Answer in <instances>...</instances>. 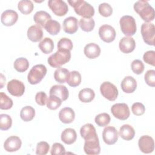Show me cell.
Returning a JSON list of instances; mask_svg holds the SVG:
<instances>
[{"label": "cell", "instance_id": "6da1fadb", "mask_svg": "<svg viewBox=\"0 0 155 155\" xmlns=\"http://www.w3.org/2000/svg\"><path fill=\"white\" fill-rule=\"evenodd\" d=\"M68 3L74 8L75 13L83 18H91L94 15L93 7L84 0L68 1Z\"/></svg>", "mask_w": 155, "mask_h": 155}, {"label": "cell", "instance_id": "7a4b0ae2", "mask_svg": "<svg viewBox=\"0 0 155 155\" xmlns=\"http://www.w3.org/2000/svg\"><path fill=\"white\" fill-rule=\"evenodd\" d=\"M134 10L146 22H150L154 19V10L146 1L140 0L136 2Z\"/></svg>", "mask_w": 155, "mask_h": 155}, {"label": "cell", "instance_id": "3957f363", "mask_svg": "<svg viewBox=\"0 0 155 155\" xmlns=\"http://www.w3.org/2000/svg\"><path fill=\"white\" fill-rule=\"evenodd\" d=\"M71 59V53L68 50H58L48 58L47 62L53 68H59L62 65L67 63Z\"/></svg>", "mask_w": 155, "mask_h": 155}, {"label": "cell", "instance_id": "277c9868", "mask_svg": "<svg viewBox=\"0 0 155 155\" xmlns=\"http://www.w3.org/2000/svg\"><path fill=\"white\" fill-rule=\"evenodd\" d=\"M120 30L127 36L131 37L134 35L137 30L136 23L133 17L129 15L123 16L119 21Z\"/></svg>", "mask_w": 155, "mask_h": 155}, {"label": "cell", "instance_id": "5b68a950", "mask_svg": "<svg viewBox=\"0 0 155 155\" xmlns=\"http://www.w3.org/2000/svg\"><path fill=\"white\" fill-rule=\"evenodd\" d=\"M47 71V68L44 65L38 64L33 66L27 76L28 82L32 85L39 83L45 76Z\"/></svg>", "mask_w": 155, "mask_h": 155}, {"label": "cell", "instance_id": "8992f818", "mask_svg": "<svg viewBox=\"0 0 155 155\" xmlns=\"http://www.w3.org/2000/svg\"><path fill=\"white\" fill-rule=\"evenodd\" d=\"M141 34L144 42L147 44L154 45L155 27L153 23H143L141 26Z\"/></svg>", "mask_w": 155, "mask_h": 155}, {"label": "cell", "instance_id": "52a82bcc", "mask_svg": "<svg viewBox=\"0 0 155 155\" xmlns=\"http://www.w3.org/2000/svg\"><path fill=\"white\" fill-rule=\"evenodd\" d=\"M101 94L110 101H115L118 96V90L112 83L106 81L104 82L100 86Z\"/></svg>", "mask_w": 155, "mask_h": 155}, {"label": "cell", "instance_id": "ba28073f", "mask_svg": "<svg viewBox=\"0 0 155 155\" xmlns=\"http://www.w3.org/2000/svg\"><path fill=\"white\" fill-rule=\"evenodd\" d=\"M111 112L114 117L122 120L127 119L130 114L129 107L125 103L114 104L111 108Z\"/></svg>", "mask_w": 155, "mask_h": 155}, {"label": "cell", "instance_id": "9c48e42d", "mask_svg": "<svg viewBox=\"0 0 155 155\" xmlns=\"http://www.w3.org/2000/svg\"><path fill=\"white\" fill-rule=\"evenodd\" d=\"M48 5L53 13L58 16H63L68 11V5L62 0H50L48 1Z\"/></svg>", "mask_w": 155, "mask_h": 155}, {"label": "cell", "instance_id": "30bf717a", "mask_svg": "<svg viewBox=\"0 0 155 155\" xmlns=\"http://www.w3.org/2000/svg\"><path fill=\"white\" fill-rule=\"evenodd\" d=\"M99 35L103 41L110 43L115 39L116 33L112 26L105 24L100 27L99 29Z\"/></svg>", "mask_w": 155, "mask_h": 155}, {"label": "cell", "instance_id": "8fae6325", "mask_svg": "<svg viewBox=\"0 0 155 155\" xmlns=\"http://www.w3.org/2000/svg\"><path fill=\"white\" fill-rule=\"evenodd\" d=\"M118 132L115 127L111 126L106 127L102 132V138L107 145H113L118 140Z\"/></svg>", "mask_w": 155, "mask_h": 155}, {"label": "cell", "instance_id": "7c38bea8", "mask_svg": "<svg viewBox=\"0 0 155 155\" xmlns=\"http://www.w3.org/2000/svg\"><path fill=\"white\" fill-rule=\"evenodd\" d=\"M8 91L14 96L20 97L23 95L25 91V86L23 82L17 79H12L7 84Z\"/></svg>", "mask_w": 155, "mask_h": 155}, {"label": "cell", "instance_id": "4fadbf2b", "mask_svg": "<svg viewBox=\"0 0 155 155\" xmlns=\"http://www.w3.org/2000/svg\"><path fill=\"white\" fill-rule=\"evenodd\" d=\"M138 146L140 150L143 153H152L154 149V140L150 136H142L138 140Z\"/></svg>", "mask_w": 155, "mask_h": 155}, {"label": "cell", "instance_id": "5bb4252c", "mask_svg": "<svg viewBox=\"0 0 155 155\" xmlns=\"http://www.w3.org/2000/svg\"><path fill=\"white\" fill-rule=\"evenodd\" d=\"M84 150L88 155L99 154L101 152V147L98 137L89 140H85Z\"/></svg>", "mask_w": 155, "mask_h": 155}, {"label": "cell", "instance_id": "9a60e30c", "mask_svg": "<svg viewBox=\"0 0 155 155\" xmlns=\"http://www.w3.org/2000/svg\"><path fill=\"white\" fill-rule=\"evenodd\" d=\"M22 145L21 139L16 136L8 137L4 143V148L8 152L16 151L20 149Z\"/></svg>", "mask_w": 155, "mask_h": 155}, {"label": "cell", "instance_id": "2e32d148", "mask_svg": "<svg viewBox=\"0 0 155 155\" xmlns=\"http://www.w3.org/2000/svg\"><path fill=\"white\" fill-rule=\"evenodd\" d=\"M18 19V13L13 10H7L4 11L1 16V21L3 25L5 26H12L14 25Z\"/></svg>", "mask_w": 155, "mask_h": 155}, {"label": "cell", "instance_id": "e0dca14e", "mask_svg": "<svg viewBox=\"0 0 155 155\" xmlns=\"http://www.w3.org/2000/svg\"><path fill=\"white\" fill-rule=\"evenodd\" d=\"M136 47L134 39L129 36L122 38L119 43V47L120 50L124 53H130L132 52Z\"/></svg>", "mask_w": 155, "mask_h": 155}, {"label": "cell", "instance_id": "ac0fdd59", "mask_svg": "<svg viewBox=\"0 0 155 155\" xmlns=\"http://www.w3.org/2000/svg\"><path fill=\"white\" fill-rule=\"evenodd\" d=\"M122 91L126 93H133L137 88V82L136 79L130 76L125 77L120 84Z\"/></svg>", "mask_w": 155, "mask_h": 155}, {"label": "cell", "instance_id": "d6986e66", "mask_svg": "<svg viewBox=\"0 0 155 155\" xmlns=\"http://www.w3.org/2000/svg\"><path fill=\"white\" fill-rule=\"evenodd\" d=\"M63 29L68 34H74L78 30V21L75 17L70 16L63 22Z\"/></svg>", "mask_w": 155, "mask_h": 155}, {"label": "cell", "instance_id": "ffe728a7", "mask_svg": "<svg viewBox=\"0 0 155 155\" xmlns=\"http://www.w3.org/2000/svg\"><path fill=\"white\" fill-rule=\"evenodd\" d=\"M27 37L32 42L39 41L43 36V31L41 26L33 25L30 26L27 30Z\"/></svg>", "mask_w": 155, "mask_h": 155}, {"label": "cell", "instance_id": "44dd1931", "mask_svg": "<svg viewBox=\"0 0 155 155\" xmlns=\"http://www.w3.org/2000/svg\"><path fill=\"white\" fill-rule=\"evenodd\" d=\"M50 95H54L59 97L62 101H66L69 96L68 90L65 85H54L50 90Z\"/></svg>", "mask_w": 155, "mask_h": 155}, {"label": "cell", "instance_id": "7402d4cb", "mask_svg": "<svg viewBox=\"0 0 155 155\" xmlns=\"http://www.w3.org/2000/svg\"><path fill=\"white\" fill-rule=\"evenodd\" d=\"M59 118L64 124H70L74 120V111L70 107H65L60 110L59 113Z\"/></svg>", "mask_w": 155, "mask_h": 155}, {"label": "cell", "instance_id": "603a6c76", "mask_svg": "<svg viewBox=\"0 0 155 155\" xmlns=\"http://www.w3.org/2000/svg\"><path fill=\"white\" fill-rule=\"evenodd\" d=\"M81 137L85 140H89L97 137L94 127L91 124H86L84 125L80 130Z\"/></svg>", "mask_w": 155, "mask_h": 155}, {"label": "cell", "instance_id": "cb8c5ba5", "mask_svg": "<svg viewBox=\"0 0 155 155\" xmlns=\"http://www.w3.org/2000/svg\"><path fill=\"white\" fill-rule=\"evenodd\" d=\"M84 52L88 58L94 59L100 55L101 48L97 44L89 43L85 46Z\"/></svg>", "mask_w": 155, "mask_h": 155}, {"label": "cell", "instance_id": "d4e9b609", "mask_svg": "<svg viewBox=\"0 0 155 155\" xmlns=\"http://www.w3.org/2000/svg\"><path fill=\"white\" fill-rule=\"evenodd\" d=\"M61 140L67 145L73 143L77 138V134L76 131L71 128L65 129L61 133Z\"/></svg>", "mask_w": 155, "mask_h": 155}, {"label": "cell", "instance_id": "484cf974", "mask_svg": "<svg viewBox=\"0 0 155 155\" xmlns=\"http://www.w3.org/2000/svg\"><path fill=\"white\" fill-rule=\"evenodd\" d=\"M119 136L125 140H131L135 135L134 129L128 124L123 125L119 129Z\"/></svg>", "mask_w": 155, "mask_h": 155}, {"label": "cell", "instance_id": "4316f807", "mask_svg": "<svg viewBox=\"0 0 155 155\" xmlns=\"http://www.w3.org/2000/svg\"><path fill=\"white\" fill-rule=\"evenodd\" d=\"M34 21L38 25L44 28L46 23L50 19H51V17L49 13L45 11H38L33 16Z\"/></svg>", "mask_w": 155, "mask_h": 155}, {"label": "cell", "instance_id": "83f0119b", "mask_svg": "<svg viewBox=\"0 0 155 155\" xmlns=\"http://www.w3.org/2000/svg\"><path fill=\"white\" fill-rule=\"evenodd\" d=\"M94 97L95 93L94 91L90 88H85L81 90L78 94L79 100L84 103L91 102L94 99Z\"/></svg>", "mask_w": 155, "mask_h": 155}, {"label": "cell", "instance_id": "f1b7e54d", "mask_svg": "<svg viewBox=\"0 0 155 155\" xmlns=\"http://www.w3.org/2000/svg\"><path fill=\"white\" fill-rule=\"evenodd\" d=\"M40 50L44 54H49L51 53L54 49V42L50 38H44L38 44Z\"/></svg>", "mask_w": 155, "mask_h": 155}, {"label": "cell", "instance_id": "f546056e", "mask_svg": "<svg viewBox=\"0 0 155 155\" xmlns=\"http://www.w3.org/2000/svg\"><path fill=\"white\" fill-rule=\"evenodd\" d=\"M70 71L64 68H58L54 73V78L56 82L60 84L67 82Z\"/></svg>", "mask_w": 155, "mask_h": 155}, {"label": "cell", "instance_id": "4dcf8cb0", "mask_svg": "<svg viewBox=\"0 0 155 155\" xmlns=\"http://www.w3.org/2000/svg\"><path fill=\"white\" fill-rule=\"evenodd\" d=\"M44 28L51 35H56L61 30V25L58 21L50 19L46 23Z\"/></svg>", "mask_w": 155, "mask_h": 155}, {"label": "cell", "instance_id": "1f68e13d", "mask_svg": "<svg viewBox=\"0 0 155 155\" xmlns=\"http://www.w3.org/2000/svg\"><path fill=\"white\" fill-rule=\"evenodd\" d=\"M81 82V75L78 71H71L69 73L67 83L72 87H76Z\"/></svg>", "mask_w": 155, "mask_h": 155}, {"label": "cell", "instance_id": "d6a6232c", "mask_svg": "<svg viewBox=\"0 0 155 155\" xmlns=\"http://www.w3.org/2000/svg\"><path fill=\"white\" fill-rule=\"evenodd\" d=\"M35 116V110L31 106H25L23 107L20 112V117L25 122L31 120Z\"/></svg>", "mask_w": 155, "mask_h": 155}, {"label": "cell", "instance_id": "836d02e7", "mask_svg": "<svg viewBox=\"0 0 155 155\" xmlns=\"http://www.w3.org/2000/svg\"><path fill=\"white\" fill-rule=\"evenodd\" d=\"M18 8L22 14L28 15L33 10L34 5L31 1L22 0L19 2Z\"/></svg>", "mask_w": 155, "mask_h": 155}, {"label": "cell", "instance_id": "e575fe53", "mask_svg": "<svg viewBox=\"0 0 155 155\" xmlns=\"http://www.w3.org/2000/svg\"><path fill=\"white\" fill-rule=\"evenodd\" d=\"M81 28L86 32H90L94 29L95 22L93 18H81L79 22Z\"/></svg>", "mask_w": 155, "mask_h": 155}, {"label": "cell", "instance_id": "d590c367", "mask_svg": "<svg viewBox=\"0 0 155 155\" xmlns=\"http://www.w3.org/2000/svg\"><path fill=\"white\" fill-rule=\"evenodd\" d=\"M15 69L18 72H24L29 67V62L26 58H19L16 59L13 64Z\"/></svg>", "mask_w": 155, "mask_h": 155}, {"label": "cell", "instance_id": "8d00e7d4", "mask_svg": "<svg viewBox=\"0 0 155 155\" xmlns=\"http://www.w3.org/2000/svg\"><path fill=\"white\" fill-rule=\"evenodd\" d=\"M13 101L5 93H0V108L1 110H9L13 106Z\"/></svg>", "mask_w": 155, "mask_h": 155}, {"label": "cell", "instance_id": "74e56055", "mask_svg": "<svg viewBox=\"0 0 155 155\" xmlns=\"http://www.w3.org/2000/svg\"><path fill=\"white\" fill-rule=\"evenodd\" d=\"M62 104V100L54 95H50L47 99V107L50 110H56L58 109Z\"/></svg>", "mask_w": 155, "mask_h": 155}, {"label": "cell", "instance_id": "f35d334b", "mask_svg": "<svg viewBox=\"0 0 155 155\" xmlns=\"http://www.w3.org/2000/svg\"><path fill=\"white\" fill-rule=\"evenodd\" d=\"M110 116L108 113H103L97 114L95 117L94 121L99 127H105L110 123Z\"/></svg>", "mask_w": 155, "mask_h": 155}, {"label": "cell", "instance_id": "ab89813d", "mask_svg": "<svg viewBox=\"0 0 155 155\" xmlns=\"http://www.w3.org/2000/svg\"><path fill=\"white\" fill-rule=\"evenodd\" d=\"M12 125V120L11 117L6 114H1L0 115V129L1 130H8Z\"/></svg>", "mask_w": 155, "mask_h": 155}, {"label": "cell", "instance_id": "60d3db41", "mask_svg": "<svg viewBox=\"0 0 155 155\" xmlns=\"http://www.w3.org/2000/svg\"><path fill=\"white\" fill-rule=\"evenodd\" d=\"M73 47L71 41L67 38H62L58 42V49L60 50L71 51Z\"/></svg>", "mask_w": 155, "mask_h": 155}, {"label": "cell", "instance_id": "b9f144b4", "mask_svg": "<svg viewBox=\"0 0 155 155\" xmlns=\"http://www.w3.org/2000/svg\"><path fill=\"white\" fill-rule=\"evenodd\" d=\"M99 12L104 17L110 16L113 13V8L108 3H102L99 5Z\"/></svg>", "mask_w": 155, "mask_h": 155}, {"label": "cell", "instance_id": "7bdbcfd3", "mask_svg": "<svg viewBox=\"0 0 155 155\" xmlns=\"http://www.w3.org/2000/svg\"><path fill=\"white\" fill-rule=\"evenodd\" d=\"M131 68L135 74H140L144 70V65L140 60L135 59L131 62Z\"/></svg>", "mask_w": 155, "mask_h": 155}, {"label": "cell", "instance_id": "ee69618b", "mask_svg": "<svg viewBox=\"0 0 155 155\" xmlns=\"http://www.w3.org/2000/svg\"><path fill=\"white\" fill-rule=\"evenodd\" d=\"M50 150L49 144L45 141L38 143L36 149V154L38 155H45Z\"/></svg>", "mask_w": 155, "mask_h": 155}, {"label": "cell", "instance_id": "f6af8a7d", "mask_svg": "<svg viewBox=\"0 0 155 155\" xmlns=\"http://www.w3.org/2000/svg\"><path fill=\"white\" fill-rule=\"evenodd\" d=\"M144 79L147 85L154 87L155 86V71L154 70H148L145 74Z\"/></svg>", "mask_w": 155, "mask_h": 155}, {"label": "cell", "instance_id": "bcb514c9", "mask_svg": "<svg viewBox=\"0 0 155 155\" xmlns=\"http://www.w3.org/2000/svg\"><path fill=\"white\" fill-rule=\"evenodd\" d=\"M143 59L145 63L152 66L155 65V51L149 50L145 52L143 56Z\"/></svg>", "mask_w": 155, "mask_h": 155}, {"label": "cell", "instance_id": "7dc6e473", "mask_svg": "<svg viewBox=\"0 0 155 155\" xmlns=\"http://www.w3.org/2000/svg\"><path fill=\"white\" fill-rule=\"evenodd\" d=\"M131 111L136 116H141L145 111V106L140 102H135L132 105Z\"/></svg>", "mask_w": 155, "mask_h": 155}, {"label": "cell", "instance_id": "c3c4849f", "mask_svg": "<svg viewBox=\"0 0 155 155\" xmlns=\"http://www.w3.org/2000/svg\"><path fill=\"white\" fill-rule=\"evenodd\" d=\"M65 150L64 147L60 143H54L52 145L50 153L51 155H58V154H64L65 153Z\"/></svg>", "mask_w": 155, "mask_h": 155}, {"label": "cell", "instance_id": "681fc988", "mask_svg": "<svg viewBox=\"0 0 155 155\" xmlns=\"http://www.w3.org/2000/svg\"><path fill=\"white\" fill-rule=\"evenodd\" d=\"M35 101L38 105L44 106L47 101V96L46 93L43 91L38 92L35 96Z\"/></svg>", "mask_w": 155, "mask_h": 155}, {"label": "cell", "instance_id": "f907efd6", "mask_svg": "<svg viewBox=\"0 0 155 155\" xmlns=\"http://www.w3.org/2000/svg\"><path fill=\"white\" fill-rule=\"evenodd\" d=\"M5 78L4 76V75L2 73H1V87H0V88H3L4 85L5 84Z\"/></svg>", "mask_w": 155, "mask_h": 155}]
</instances>
